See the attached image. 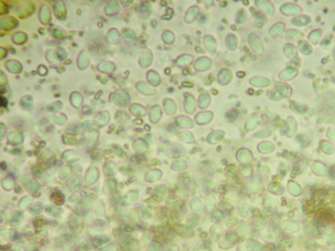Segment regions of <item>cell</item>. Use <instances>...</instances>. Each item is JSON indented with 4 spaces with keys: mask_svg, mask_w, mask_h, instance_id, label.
Masks as SVG:
<instances>
[{
    "mask_svg": "<svg viewBox=\"0 0 335 251\" xmlns=\"http://www.w3.org/2000/svg\"><path fill=\"white\" fill-rule=\"evenodd\" d=\"M51 199L57 205H61L65 201V197L60 192H54L51 196Z\"/></svg>",
    "mask_w": 335,
    "mask_h": 251,
    "instance_id": "cell-1",
    "label": "cell"
},
{
    "mask_svg": "<svg viewBox=\"0 0 335 251\" xmlns=\"http://www.w3.org/2000/svg\"><path fill=\"white\" fill-rule=\"evenodd\" d=\"M23 218V215L21 212H17L13 216L11 220V224L12 226H17L20 223Z\"/></svg>",
    "mask_w": 335,
    "mask_h": 251,
    "instance_id": "cell-3",
    "label": "cell"
},
{
    "mask_svg": "<svg viewBox=\"0 0 335 251\" xmlns=\"http://www.w3.org/2000/svg\"><path fill=\"white\" fill-rule=\"evenodd\" d=\"M60 209L59 208H56V207H50L49 208L47 209V212L50 213L51 215H53L54 216H59V214H60L61 212H60Z\"/></svg>",
    "mask_w": 335,
    "mask_h": 251,
    "instance_id": "cell-4",
    "label": "cell"
},
{
    "mask_svg": "<svg viewBox=\"0 0 335 251\" xmlns=\"http://www.w3.org/2000/svg\"><path fill=\"white\" fill-rule=\"evenodd\" d=\"M43 208V204L39 202H36L31 205L29 207V210L34 214H38L42 212Z\"/></svg>",
    "mask_w": 335,
    "mask_h": 251,
    "instance_id": "cell-2",
    "label": "cell"
}]
</instances>
